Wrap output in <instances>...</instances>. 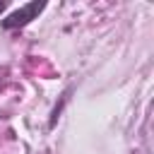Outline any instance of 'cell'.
Wrapping results in <instances>:
<instances>
[{
  "instance_id": "6da1fadb",
  "label": "cell",
  "mask_w": 154,
  "mask_h": 154,
  "mask_svg": "<svg viewBox=\"0 0 154 154\" xmlns=\"http://www.w3.org/2000/svg\"><path fill=\"white\" fill-rule=\"evenodd\" d=\"M43 10H46V2H43V0H41V2L34 0V2H26V5L17 7L14 12H10L0 24H2V29H7V31H10V29H22V26H26L31 19H36Z\"/></svg>"
},
{
  "instance_id": "7a4b0ae2",
  "label": "cell",
  "mask_w": 154,
  "mask_h": 154,
  "mask_svg": "<svg viewBox=\"0 0 154 154\" xmlns=\"http://www.w3.org/2000/svg\"><path fill=\"white\" fill-rule=\"evenodd\" d=\"M70 94H72V87H70V89H67V91H65V94L60 96V101H58V103L53 106V111H51V120H48V128H51V130L55 128V123H58V118H60V113H63L65 103L70 101Z\"/></svg>"
},
{
  "instance_id": "3957f363",
  "label": "cell",
  "mask_w": 154,
  "mask_h": 154,
  "mask_svg": "<svg viewBox=\"0 0 154 154\" xmlns=\"http://www.w3.org/2000/svg\"><path fill=\"white\" fill-rule=\"evenodd\" d=\"M5 7H7V2H5V0H0V14L5 12Z\"/></svg>"
}]
</instances>
